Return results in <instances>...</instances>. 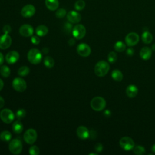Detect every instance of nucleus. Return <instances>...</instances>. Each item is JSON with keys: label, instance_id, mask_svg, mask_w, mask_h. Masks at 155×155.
Masks as SVG:
<instances>
[{"label": "nucleus", "instance_id": "obj_1", "mask_svg": "<svg viewBox=\"0 0 155 155\" xmlns=\"http://www.w3.org/2000/svg\"><path fill=\"white\" fill-rule=\"evenodd\" d=\"M110 70V65L105 61H100L94 66V73L99 77L105 76Z\"/></svg>", "mask_w": 155, "mask_h": 155}, {"label": "nucleus", "instance_id": "obj_2", "mask_svg": "<svg viewBox=\"0 0 155 155\" xmlns=\"http://www.w3.org/2000/svg\"><path fill=\"white\" fill-rule=\"evenodd\" d=\"M27 58L30 63L36 65L41 62L42 54L38 49L31 48L28 52Z\"/></svg>", "mask_w": 155, "mask_h": 155}, {"label": "nucleus", "instance_id": "obj_3", "mask_svg": "<svg viewBox=\"0 0 155 155\" xmlns=\"http://www.w3.org/2000/svg\"><path fill=\"white\" fill-rule=\"evenodd\" d=\"M90 105L93 110L100 111L105 108L106 106V101L102 97L96 96L91 99Z\"/></svg>", "mask_w": 155, "mask_h": 155}, {"label": "nucleus", "instance_id": "obj_4", "mask_svg": "<svg viewBox=\"0 0 155 155\" xmlns=\"http://www.w3.org/2000/svg\"><path fill=\"white\" fill-rule=\"evenodd\" d=\"M8 148L10 151L13 154H19L22 150V144L18 139H14L9 143Z\"/></svg>", "mask_w": 155, "mask_h": 155}, {"label": "nucleus", "instance_id": "obj_5", "mask_svg": "<svg viewBox=\"0 0 155 155\" xmlns=\"http://www.w3.org/2000/svg\"><path fill=\"white\" fill-rule=\"evenodd\" d=\"M0 118L5 124H10L15 119V114L12 110L8 108H4L0 112Z\"/></svg>", "mask_w": 155, "mask_h": 155}, {"label": "nucleus", "instance_id": "obj_6", "mask_svg": "<svg viewBox=\"0 0 155 155\" xmlns=\"http://www.w3.org/2000/svg\"><path fill=\"white\" fill-rule=\"evenodd\" d=\"M37 132L33 128L27 130L24 134V140L28 144H33L37 139Z\"/></svg>", "mask_w": 155, "mask_h": 155}, {"label": "nucleus", "instance_id": "obj_7", "mask_svg": "<svg viewBox=\"0 0 155 155\" xmlns=\"http://www.w3.org/2000/svg\"><path fill=\"white\" fill-rule=\"evenodd\" d=\"M120 147L125 151H130L133 150L134 147V142L133 140L128 136L122 137L119 140Z\"/></svg>", "mask_w": 155, "mask_h": 155}, {"label": "nucleus", "instance_id": "obj_8", "mask_svg": "<svg viewBox=\"0 0 155 155\" xmlns=\"http://www.w3.org/2000/svg\"><path fill=\"white\" fill-rule=\"evenodd\" d=\"M72 33L75 39H81L85 36L86 28L82 24H77L73 28Z\"/></svg>", "mask_w": 155, "mask_h": 155}, {"label": "nucleus", "instance_id": "obj_9", "mask_svg": "<svg viewBox=\"0 0 155 155\" xmlns=\"http://www.w3.org/2000/svg\"><path fill=\"white\" fill-rule=\"evenodd\" d=\"M13 88L18 92H22L25 90L27 88V84L25 81L21 78H16L12 82Z\"/></svg>", "mask_w": 155, "mask_h": 155}, {"label": "nucleus", "instance_id": "obj_10", "mask_svg": "<svg viewBox=\"0 0 155 155\" xmlns=\"http://www.w3.org/2000/svg\"><path fill=\"white\" fill-rule=\"evenodd\" d=\"M139 41V36L137 33L131 32L127 34L125 37V42L129 47H132L136 45Z\"/></svg>", "mask_w": 155, "mask_h": 155}, {"label": "nucleus", "instance_id": "obj_11", "mask_svg": "<svg viewBox=\"0 0 155 155\" xmlns=\"http://www.w3.org/2000/svg\"><path fill=\"white\" fill-rule=\"evenodd\" d=\"M91 51L90 47L85 43H81L77 46V52L82 57L88 56L91 54Z\"/></svg>", "mask_w": 155, "mask_h": 155}, {"label": "nucleus", "instance_id": "obj_12", "mask_svg": "<svg viewBox=\"0 0 155 155\" xmlns=\"http://www.w3.org/2000/svg\"><path fill=\"white\" fill-rule=\"evenodd\" d=\"M36 12V8L31 4H27L24 6L21 10V15L24 18H30Z\"/></svg>", "mask_w": 155, "mask_h": 155}, {"label": "nucleus", "instance_id": "obj_13", "mask_svg": "<svg viewBox=\"0 0 155 155\" xmlns=\"http://www.w3.org/2000/svg\"><path fill=\"white\" fill-rule=\"evenodd\" d=\"M12 39L8 34L4 33L0 36V49L5 50L8 48L12 44Z\"/></svg>", "mask_w": 155, "mask_h": 155}, {"label": "nucleus", "instance_id": "obj_14", "mask_svg": "<svg viewBox=\"0 0 155 155\" xmlns=\"http://www.w3.org/2000/svg\"><path fill=\"white\" fill-rule=\"evenodd\" d=\"M67 19L71 23L77 24L81 21V15L78 12L74 10H71L67 13Z\"/></svg>", "mask_w": 155, "mask_h": 155}, {"label": "nucleus", "instance_id": "obj_15", "mask_svg": "<svg viewBox=\"0 0 155 155\" xmlns=\"http://www.w3.org/2000/svg\"><path fill=\"white\" fill-rule=\"evenodd\" d=\"M19 33L24 37H29L33 34V28L30 24H24L19 28Z\"/></svg>", "mask_w": 155, "mask_h": 155}, {"label": "nucleus", "instance_id": "obj_16", "mask_svg": "<svg viewBox=\"0 0 155 155\" xmlns=\"http://www.w3.org/2000/svg\"><path fill=\"white\" fill-rule=\"evenodd\" d=\"M5 61L9 64H13L16 63L19 58V54L18 51H9L5 56Z\"/></svg>", "mask_w": 155, "mask_h": 155}, {"label": "nucleus", "instance_id": "obj_17", "mask_svg": "<svg viewBox=\"0 0 155 155\" xmlns=\"http://www.w3.org/2000/svg\"><path fill=\"white\" fill-rule=\"evenodd\" d=\"M76 133L81 139H86L90 137V131L87 128L84 126H79L76 130Z\"/></svg>", "mask_w": 155, "mask_h": 155}, {"label": "nucleus", "instance_id": "obj_18", "mask_svg": "<svg viewBox=\"0 0 155 155\" xmlns=\"http://www.w3.org/2000/svg\"><path fill=\"white\" fill-rule=\"evenodd\" d=\"M139 54L142 59L148 60L150 59L152 54L151 49L148 47H144L140 50Z\"/></svg>", "mask_w": 155, "mask_h": 155}, {"label": "nucleus", "instance_id": "obj_19", "mask_svg": "<svg viewBox=\"0 0 155 155\" xmlns=\"http://www.w3.org/2000/svg\"><path fill=\"white\" fill-rule=\"evenodd\" d=\"M126 94L130 98H133L136 97L138 93V88L134 85H130L126 88Z\"/></svg>", "mask_w": 155, "mask_h": 155}, {"label": "nucleus", "instance_id": "obj_20", "mask_svg": "<svg viewBox=\"0 0 155 155\" xmlns=\"http://www.w3.org/2000/svg\"><path fill=\"white\" fill-rule=\"evenodd\" d=\"M45 4L48 10L54 11L59 7V3L58 0H45Z\"/></svg>", "mask_w": 155, "mask_h": 155}, {"label": "nucleus", "instance_id": "obj_21", "mask_svg": "<svg viewBox=\"0 0 155 155\" xmlns=\"http://www.w3.org/2000/svg\"><path fill=\"white\" fill-rule=\"evenodd\" d=\"M12 128L15 133L20 134L23 130V125L20 120H18L13 123Z\"/></svg>", "mask_w": 155, "mask_h": 155}, {"label": "nucleus", "instance_id": "obj_22", "mask_svg": "<svg viewBox=\"0 0 155 155\" xmlns=\"http://www.w3.org/2000/svg\"><path fill=\"white\" fill-rule=\"evenodd\" d=\"M48 31L47 27L44 25H40L38 26L36 28V33L39 36H45Z\"/></svg>", "mask_w": 155, "mask_h": 155}, {"label": "nucleus", "instance_id": "obj_23", "mask_svg": "<svg viewBox=\"0 0 155 155\" xmlns=\"http://www.w3.org/2000/svg\"><path fill=\"white\" fill-rule=\"evenodd\" d=\"M142 40L145 44H150L153 41V35L148 31H144L142 35Z\"/></svg>", "mask_w": 155, "mask_h": 155}, {"label": "nucleus", "instance_id": "obj_24", "mask_svg": "<svg viewBox=\"0 0 155 155\" xmlns=\"http://www.w3.org/2000/svg\"><path fill=\"white\" fill-rule=\"evenodd\" d=\"M111 78L116 81L120 82L123 79V74L119 70H114L111 73Z\"/></svg>", "mask_w": 155, "mask_h": 155}, {"label": "nucleus", "instance_id": "obj_25", "mask_svg": "<svg viewBox=\"0 0 155 155\" xmlns=\"http://www.w3.org/2000/svg\"><path fill=\"white\" fill-rule=\"evenodd\" d=\"M12 137V133L8 131H3L0 133V139L4 142H8Z\"/></svg>", "mask_w": 155, "mask_h": 155}, {"label": "nucleus", "instance_id": "obj_26", "mask_svg": "<svg viewBox=\"0 0 155 155\" xmlns=\"http://www.w3.org/2000/svg\"><path fill=\"white\" fill-rule=\"evenodd\" d=\"M44 64L46 67H47L48 68H51L54 65V61L51 56H47L44 58Z\"/></svg>", "mask_w": 155, "mask_h": 155}, {"label": "nucleus", "instance_id": "obj_27", "mask_svg": "<svg viewBox=\"0 0 155 155\" xmlns=\"http://www.w3.org/2000/svg\"><path fill=\"white\" fill-rule=\"evenodd\" d=\"M114 50L117 52H122L126 48L125 44L122 41H117L115 43L114 45Z\"/></svg>", "mask_w": 155, "mask_h": 155}, {"label": "nucleus", "instance_id": "obj_28", "mask_svg": "<svg viewBox=\"0 0 155 155\" xmlns=\"http://www.w3.org/2000/svg\"><path fill=\"white\" fill-rule=\"evenodd\" d=\"M0 73L4 78H8L10 74V69L7 65H2L0 68Z\"/></svg>", "mask_w": 155, "mask_h": 155}, {"label": "nucleus", "instance_id": "obj_29", "mask_svg": "<svg viewBox=\"0 0 155 155\" xmlns=\"http://www.w3.org/2000/svg\"><path fill=\"white\" fill-rule=\"evenodd\" d=\"M30 72V69L27 66L21 67L18 71V74L21 76H25Z\"/></svg>", "mask_w": 155, "mask_h": 155}, {"label": "nucleus", "instance_id": "obj_30", "mask_svg": "<svg viewBox=\"0 0 155 155\" xmlns=\"http://www.w3.org/2000/svg\"><path fill=\"white\" fill-rule=\"evenodd\" d=\"M133 150V153L137 155H142L145 153V150L144 147L140 145L134 146Z\"/></svg>", "mask_w": 155, "mask_h": 155}, {"label": "nucleus", "instance_id": "obj_31", "mask_svg": "<svg viewBox=\"0 0 155 155\" xmlns=\"http://www.w3.org/2000/svg\"><path fill=\"white\" fill-rule=\"evenodd\" d=\"M74 8L78 10V11H80L83 10L85 7V2L83 0H78L75 4H74Z\"/></svg>", "mask_w": 155, "mask_h": 155}, {"label": "nucleus", "instance_id": "obj_32", "mask_svg": "<svg viewBox=\"0 0 155 155\" xmlns=\"http://www.w3.org/2000/svg\"><path fill=\"white\" fill-rule=\"evenodd\" d=\"M55 15L58 18H63L64 17H65V15H67L66 10L63 8H59L56 10Z\"/></svg>", "mask_w": 155, "mask_h": 155}, {"label": "nucleus", "instance_id": "obj_33", "mask_svg": "<svg viewBox=\"0 0 155 155\" xmlns=\"http://www.w3.org/2000/svg\"><path fill=\"white\" fill-rule=\"evenodd\" d=\"M25 115H26V111L23 108L19 109L16 113V116L18 120H21L23 119L25 116Z\"/></svg>", "mask_w": 155, "mask_h": 155}, {"label": "nucleus", "instance_id": "obj_34", "mask_svg": "<svg viewBox=\"0 0 155 155\" xmlns=\"http://www.w3.org/2000/svg\"><path fill=\"white\" fill-rule=\"evenodd\" d=\"M108 60L111 64L115 62L117 60V54L114 51H110L108 54Z\"/></svg>", "mask_w": 155, "mask_h": 155}, {"label": "nucleus", "instance_id": "obj_35", "mask_svg": "<svg viewBox=\"0 0 155 155\" xmlns=\"http://www.w3.org/2000/svg\"><path fill=\"white\" fill-rule=\"evenodd\" d=\"M39 152V149L36 145H32L29 149V153L31 155H38Z\"/></svg>", "mask_w": 155, "mask_h": 155}, {"label": "nucleus", "instance_id": "obj_36", "mask_svg": "<svg viewBox=\"0 0 155 155\" xmlns=\"http://www.w3.org/2000/svg\"><path fill=\"white\" fill-rule=\"evenodd\" d=\"M40 41V39L37 36H32L31 38V42L35 45L39 44Z\"/></svg>", "mask_w": 155, "mask_h": 155}, {"label": "nucleus", "instance_id": "obj_37", "mask_svg": "<svg viewBox=\"0 0 155 155\" xmlns=\"http://www.w3.org/2000/svg\"><path fill=\"white\" fill-rule=\"evenodd\" d=\"M64 28H65V32L67 33H69L73 30L72 25L71 24H70V23H66V24H65Z\"/></svg>", "mask_w": 155, "mask_h": 155}, {"label": "nucleus", "instance_id": "obj_38", "mask_svg": "<svg viewBox=\"0 0 155 155\" xmlns=\"http://www.w3.org/2000/svg\"><path fill=\"white\" fill-rule=\"evenodd\" d=\"M2 31L4 32V33H5V34H8L11 32L12 31V28L10 27V25H5L4 26L3 28H2Z\"/></svg>", "mask_w": 155, "mask_h": 155}, {"label": "nucleus", "instance_id": "obj_39", "mask_svg": "<svg viewBox=\"0 0 155 155\" xmlns=\"http://www.w3.org/2000/svg\"><path fill=\"white\" fill-rule=\"evenodd\" d=\"M94 150L97 153H100L103 150V146L102 145V143H97L95 146H94Z\"/></svg>", "mask_w": 155, "mask_h": 155}, {"label": "nucleus", "instance_id": "obj_40", "mask_svg": "<svg viewBox=\"0 0 155 155\" xmlns=\"http://www.w3.org/2000/svg\"><path fill=\"white\" fill-rule=\"evenodd\" d=\"M134 49L133 48H128L126 50L127 54L128 56H133V54H134Z\"/></svg>", "mask_w": 155, "mask_h": 155}, {"label": "nucleus", "instance_id": "obj_41", "mask_svg": "<svg viewBox=\"0 0 155 155\" xmlns=\"http://www.w3.org/2000/svg\"><path fill=\"white\" fill-rule=\"evenodd\" d=\"M4 104H5L4 99H3L2 97H1V96H0V108H2L4 107Z\"/></svg>", "mask_w": 155, "mask_h": 155}, {"label": "nucleus", "instance_id": "obj_42", "mask_svg": "<svg viewBox=\"0 0 155 155\" xmlns=\"http://www.w3.org/2000/svg\"><path fill=\"white\" fill-rule=\"evenodd\" d=\"M68 43L69 45H73L75 44V41H74V39L73 38H71V39H70L68 40Z\"/></svg>", "mask_w": 155, "mask_h": 155}, {"label": "nucleus", "instance_id": "obj_43", "mask_svg": "<svg viewBox=\"0 0 155 155\" xmlns=\"http://www.w3.org/2000/svg\"><path fill=\"white\" fill-rule=\"evenodd\" d=\"M4 60V56H3V54L0 52V66L3 64Z\"/></svg>", "mask_w": 155, "mask_h": 155}, {"label": "nucleus", "instance_id": "obj_44", "mask_svg": "<svg viewBox=\"0 0 155 155\" xmlns=\"http://www.w3.org/2000/svg\"><path fill=\"white\" fill-rule=\"evenodd\" d=\"M48 51H49V50H48V48H47V47H44V48H43L42 50V53H44V54H47V53H48Z\"/></svg>", "mask_w": 155, "mask_h": 155}, {"label": "nucleus", "instance_id": "obj_45", "mask_svg": "<svg viewBox=\"0 0 155 155\" xmlns=\"http://www.w3.org/2000/svg\"><path fill=\"white\" fill-rule=\"evenodd\" d=\"M104 115H105V116L108 117V116H110V114H111V112H110V110H105V111H104Z\"/></svg>", "mask_w": 155, "mask_h": 155}, {"label": "nucleus", "instance_id": "obj_46", "mask_svg": "<svg viewBox=\"0 0 155 155\" xmlns=\"http://www.w3.org/2000/svg\"><path fill=\"white\" fill-rule=\"evenodd\" d=\"M4 87V82H3V81L0 79V91Z\"/></svg>", "mask_w": 155, "mask_h": 155}, {"label": "nucleus", "instance_id": "obj_47", "mask_svg": "<svg viewBox=\"0 0 155 155\" xmlns=\"http://www.w3.org/2000/svg\"><path fill=\"white\" fill-rule=\"evenodd\" d=\"M151 151L153 153H155V144H154L151 147Z\"/></svg>", "mask_w": 155, "mask_h": 155}, {"label": "nucleus", "instance_id": "obj_48", "mask_svg": "<svg viewBox=\"0 0 155 155\" xmlns=\"http://www.w3.org/2000/svg\"><path fill=\"white\" fill-rule=\"evenodd\" d=\"M151 49H152L153 51H155V43H154V44H153L152 45Z\"/></svg>", "mask_w": 155, "mask_h": 155}, {"label": "nucleus", "instance_id": "obj_49", "mask_svg": "<svg viewBox=\"0 0 155 155\" xmlns=\"http://www.w3.org/2000/svg\"><path fill=\"white\" fill-rule=\"evenodd\" d=\"M89 154H90V155H91V154H94V155H97V154H96V153H90Z\"/></svg>", "mask_w": 155, "mask_h": 155}]
</instances>
